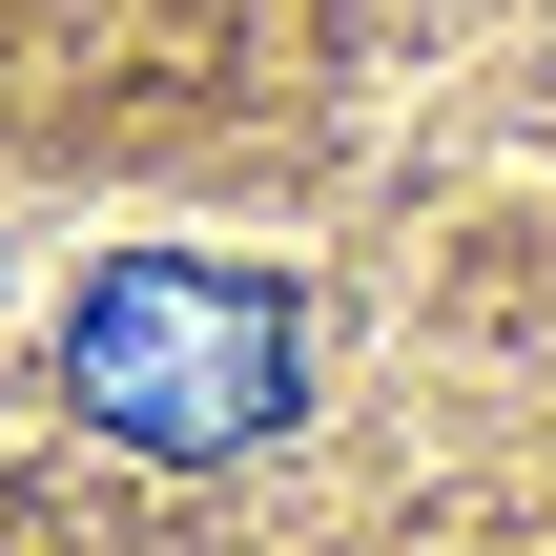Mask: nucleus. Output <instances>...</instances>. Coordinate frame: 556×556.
<instances>
[{"label":"nucleus","mask_w":556,"mask_h":556,"mask_svg":"<svg viewBox=\"0 0 556 556\" xmlns=\"http://www.w3.org/2000/svg\"><path fill=\"white\" fill-rule=\"evenodd\" d=\"M62 392H83L124 454H186V475H227V454H268V433H289V392H309V330H289V289H268V268L124 248V268H83V309H62Z\"/></svg>","instance_id":"f257e3e1"}]
</instances>
